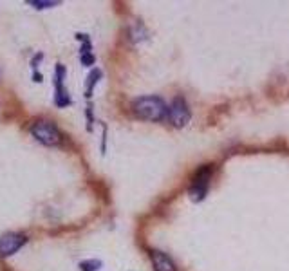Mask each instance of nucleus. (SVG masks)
Wrapping results in <instances>:
<instances>
[{"label": "nucleus", "instance_id": "nucleus-6", "mask_svg": "<svg viewBox=\"0 0 289 271\" xmlns=\"http://www.w3.org/2000/svg\"><path fill=\"white\" fill-rule=\"evenodd\" d=\"M64 76H65V67L64 65H56V96H54V103L58 107H67L71 103V98L67 96V91L64 87Z\"/></svg>", "mask_w": 289, "mask_h": 271}, {"label": "nucleus", "instance_id": "nucleus-4", "mask_svg": "<svg viewBox=\"0 0 289 271\" xmlns=\"http://www.w3.org/2000/svg\"><path fill=\"white\" fill-rule=\"evenodd\" d=\"M168 120L173 127H185L186 123L190 122V109L183 98H175L172 105L168 107Z\"/></svg>", "mask_w": 289, "mask_h": 271}, {"label": "nucleus", "instance_id": "nucleus-12", "mask_svg": "<svg viewBox=\"0 0 289 271\" xmlns=\"http://www.w3.org/2000/svg\"><path fill=\"white\" fill-rule=\"evenodd\" d=\"M0 76H2V71H0Z\"/></svg>", "mask_w": 289, "mask_h": 271}, {"label": "nucleus", "instance_id": "nucleus-7", "mask_svg": "<svg viewBox=\"0 0 289 271\" xmlns=\"http://www.w3.org/2000/svg\"><path fill=\"white\" fill-rule=\"evenodd\" d=\"M150 259H152V266H154V270L156 271H177L175 262H173L167 253H163V251L152 249Z\"/></svg>", "mask_w": 289, "mask_h": 271}, {"label": "nucleus", "instance_id": "nucleus-1", "mask_svg": "<svg viewBox=\"0 0 289 271\" xmlns=\"http://www.w3.org/2000/svg\"><path fill=\"white\" fill-rule=\"evenodd\" d=\"M132 112L136 118L144 122H163L168 118L167 103L157 96H143V98L134 99Z\"/></svg>", "mask_w": 289, "mask_h": 271}, {"label": "nucleus", "instance_id": "nucleus-10", "mask_svg": "<svg viewBox=\"0 0 289 271\" xmlns=\"http://www.w3.org/2000/svg\"><path fill=\"white\" fill-rule=\"evenodd\" d=\"M99 268H101L99 260H83V262H80L81 271H98Z\"/></svg>", "mask_w": 289, "mask_h": 271}, {"label": "nucleus", "instance_id": "nucleus-11", "mask_svg": "<svg viewBox=\"0 0 289 271\" xmlns=\"http://www.w3.org/2000/svg\"><path fill=\"white\" fill-rule=\"evenodd\" d=\"M81 62H83L85 65H91V64L94 62V56H93V54H87V56H81Z\"/></svg>", "mask_w": 289, "mask_h": 271}, {"label": "nucleus", "instance_id": "nucleus-5", "mask_svg": "<svg viewBox=\"0 0 289 271\" xmlns=\"http://www.w3.org/2000/svg\"><path fill=\"white\" fill-rule=\"evenodd\" d=\"M27 243V237L24 233H4L0 237V257H11Z\"/></svg>", "mask_w": 289, "mask_h": 271}, {"label": "nucleus", "instance_id": "nucleus-8", "mask_svg": "<svg viewBox=\"0 0 289 271\" xmlns=\"http://www.w3.org/2000/svg\"><path fill=\"white\" fill-rule=\"evenodd\" d=\"M98 78H101V73H99L98 69H94L93 73L89 74V78H87V93H85V96H91L94 85L98 83Z\"/></svg>", "mask_w": 289, "mask_h": 271}, {"label": "nucleus", "instance_id": "nucleus-2", "mask_svg": "<svg viewBox=\"0 0 289 271\" xmlns=\"http://www.w3.org/2000/svg\"><path fill=\"white\" fill-rule=\"evenodd\" d=\"M31 134L36 141H40L42 145L46 147H56L62 141V132L58 130V127L52 122H47V120H40L31 125Z\"/></svg>", "mask_w": 289, "mask_h": 271}, {"label": "nucleus", "instance_id": "nucleus-9", "mask_svg": "<svg viewBox=\"0 0 289 271\" xmlns=\"http://www.w3.org/2000/svg\"><path fill=\"white\" fill-rule=\"evenodd\" d=\"M27 4H29V6L36 7V9H47V7L58 6L60 2H56V0H29Z\"/></svg>", "mask_w": 289, "mask_h": 271}, {"label": "nucleus", "instance_id": "nucleus-3", "mask_svg": "<svg viewBox=\"0 0 289 271\" xmlns=\"http://www.w3.org/2000/svg\"><path fill=\"white\" fill-rule=\"evenodd\" d=\"M212 173H214L212 165H204V167H201L195 173H193L190 192H188L192 201L199 202L201 199H204L206 190H208V185H210V179H212Z\"/></svg>", "mask_w": 289, "mask_h": 271}]
</instances>
